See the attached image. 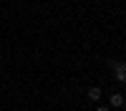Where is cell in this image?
<instances>
[{
    "label": "cell",
    "mask_w": 126,
    "mask_h": 111,
    "mask_svg": "<svg viewBox=\"0 0 126 111\" xmlns=\"http://www.w3.org/2000/svg\"><path fill=\"white\" fill-rule=\"evenodd\" d=\"M111 106L113 109H121L124 106V94H111Z\"/></svg>",
    "instance_id": "6da1fadb"
},
{
    "label": "cell",
    "mask_w": 126,
    "mask_h": 111,
    "mask_svg": "<svg viewBox=\"0 0 126 111\" xmlns=\"http://www.w3.org/2000/svg\"><path fill=\"white\" fill-rule=\"evenodd\" d=\"M98 98H101V88H96V86L88 88V101H98Z\"/></svg>",
    "instance_id": "7a4b0ae2"
},
{
    "label": "cell",
    "mask_w": 126,
    "mask_h": 111,
    "mask_svg": "<svg viewBox=\"0 0 126 111\" xmlns=\"http://www.w3.org/2000/svg\"><path fill=\"white\" fill-rule=\"evenodd\" d=\"M109 68H113V71H124L126 66H124V61H109Z\"/></svg>",
    "instance_id": "3957f363"
},
{
    "label": "cell",
    "mask_w": 126,
    "mask_h": 111,
    "mask_svg": "<svg viewBox=\"0 0 126 111\" xmlns=\"http://www.w3.org/2000/svg\"><path fill=\"white\" fill-rule=\"evenodd\" d=\"M116 78H119V83H124L126 81V71H116Z\"/></svg>",
    "instance_id": "277c9868"
},
{
    "label": "cell",
    "mask_w": 126,
    "mask_h": 111,
    "mask_svg": "<svg viewBox=\"0 0 126 111\" xmlns=\"http://www.w3.org/2000/svg\"><path fill=\"white\" fill-rule=\"evenodd\" d=\"M96 111H111V106H98Z\"/></svg>",
    "instance_id": "5b68a950"
}]
</instances>
